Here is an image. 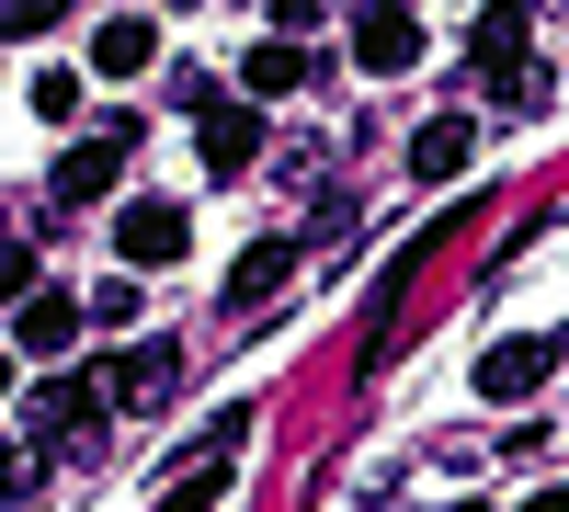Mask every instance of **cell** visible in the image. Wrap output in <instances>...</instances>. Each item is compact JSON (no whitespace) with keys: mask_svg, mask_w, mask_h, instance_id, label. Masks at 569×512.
<instances>
[{"mask_svg":"<svg viewBox=\"0 0 569 512\" xmlns=\"http://www.w3.org/2000/svg\"><path fill=\"white\" fill-rule=\"evenodd\" d=\"M114 251H126V273H171L182 251H194V217H182L171 194H137V205L114 217Z\"/></svg>","mask_w":569,"mask_h":512,"instance_id":"6da1fadb","label":"cell"},{"mask_svg":"<svg viewBox=\"0 0 569 512\" xmlns=\"http://www.w3.org/2000/svg\"><path fill=\"white\" fill-rule=\"evenodd\" d=\"M126 149H137V114L114 103V126L91 137V149H69V160H58V182H46V194H58V205H103V182L126 171Z\"/></svg>","mask_w":569,"mask_h":512,"instance_id":"7a4b0ae2","label":"cell"},{"mask_svg":"<svg viewBox=\"0 0 569 512\" xmlns=\"http://www.w3.org/2000/svg\"><path fill=\"white\" fill-rule=\"evenodd\" d=\"M171 388H182V353H171V342H126V353L103 364V399H114V410H160Z\"/></svg>","mask_w":569,"mask_h":512,"instance_id":"3957f363","label":"cell"},{"mask_svg":"<svg viewBox=\"0 0 569 512\" xmlns=\"http://www.w3.org/2000/svg\"><path fill=\"white\" fill-rule=\"evenodd\" d=\"M353 69H376V80L421 69V23L399 12V0H376V12H353Z\"/></svg>","mask_w":569,"mask_h":512,"instance_id":"277c9868","label":"cell"},{"mask_svg":"<svg viewBox=\"0 0 569 512\" xmlns=\"http://www.w3.org/2000/svg\"><path fill=\"white\" fill-rule=\"evenodd\" d=\"M194 149H206L217 182L251 171V160H262V103H206V114H194Z\"/></svg>","mask_w":569,"mask_h":512,"instance_id":"5b68a950","label":"cell"},{"mask_svg":"<svg viewBox=\"0 0 569 512\" xmlns=\"http://www.w3.org/2000/svg\"><path fill=\"white\" fill-rule=\"evenodd\" d=\"M547 364H558V342H490V353H479V399H490V410H525V399L547 388Z\"/></svg>","mask_w":569,"mask_h":512,"instance_id":"8992f818","label":"cell"},{"mask_svg":"<svg viewBox=\"0 0 569 512\" xmlns=\"http://www.w3.org/2000/svg\"><path fill=\"white\" fill-rule=\"evenodd\" d=\"M467 160H479V114H433V126L410 137V182H421V194H445Z\"/></svg>","mask_w":569,"mask_h":512,"instance_id":"52a82bcc","label":"cell"},{"mask_svg":"<svg viewBox=\"0 0 569 512\" xmlns=\"http://www.w3.org/2000/svg\"><path fill=\"white\" fill-rule=\"evenodd\" d=\"M308 80H319V58H308L297 34H262L251 58H240V91H251V103H297Z\"/></svg>","mask_w":569,"mask_h":512,"instance_id":"ba28073f","label":"cell"},{"mask_svg":"<svg viewBox=\"0 0 569 512\" xmlns=\"http://www.w3.org/2000/svg\"><path fill=\"white\" fill-rule=\"evenodd\" d=\"M80 319H91V297H58V285H34V297L12 308V342L46 364V353H69V342H80Z\"/></svg>","mask_w":569,"mask_h":512,"instance_id":"9c48e42d","label":"cell"},{"mask_svg":"<svg viewBox=\"0 0 569 512\" xmlns=\"http://www.w3.org/2000/svg\"><path fill=\"white\" fill-rule=\"evenodd\" d=\"M525 34H536V12H525V0H490V12L467 23V58H479V80H501V69H525V58H536Z\"/></svg>","mask_w":569,"mask_h":512,"instance_id":"30bf717a","label":"cell"},{"mask_svg":"<svg viewBox=\"0 0 569 512\" xmlns=\"http://www.w3.org/2000/svg\"><path fill=\"white\" fill-rule=\"evenodd\" d=\"M91 69H103V80H137V69H160V23H149V12H114L103 34H91Z\"/></svg>","mask_w":569,"mask_h":512,"instance_id":"8fae6325","label":"cell"},{"mask_svg":"<svg viewBox=\"0 0 569 512\" xmlns=\"http://www.w3.org/2000/svg\"><path fill=\"white\" fill-rule=\"evenodd\" d=\"M91 399H103V388H80V377H34V444H80Z\"/></svg>","mask_w":569,"mask_h":512,"instance_id":"7c38bea8","label":"cell"},{"mask_svg":"<svg viewBox=\"0 0 569 512\" xmlns=\"http://www.w3.org/2000/svg\"><path fill=\"white\" fill-rule=\"evenodd\" d=\"M297 273V240H262V251H240V273H228V308H273V285Z\"/></svg>","mask_w":569,"mask_h":512,"instance_id":"4fadbf2b","label":"cell"},{"mask_svg":"<svg viewBox=\"0 0 569 512\" xmlns=\"http://www.w3.org/2000/svg\"><path fill=\"white\" fill-rule=\"evenodd\" d=\"M69 23V0H0V34L12 46H34V34H58Z\"/></svg>","mask_w":569,"mask_h":512,"instance_id":"5bb4252c","label":"cell"},{"mask_svg":"<svg viewBox=\"0 0 569 512\" xmlns=\"http://www.w3.org/2000/svg\"><path fill=\"white\" fill-rule=\"evenodd\" d=\"M490 103H512V114H536V103H547V69H536V58H525V69H501V80H490Z\"/></svg>","mask_w":569,"mask_h":512,"instance_id":"9a60e30c","label":"cell"},{"mask_svg":"<svg viewBox=\"0 0 569 512\" xmlns=\"http://www.w3.org/2000/svg\"><path fill=\"white\" fill-rule=\"evenodd\" d=\"M34 114L69 126V114H80V80H69V69H34Z\"/></svg>","mask_w":569,"mask_h":512,"instance_id":"2e32d148","label":"cell"},{"mask_svg":"<svg viewBox=\"0 0 569 512\" xmlns=\"http://www.w3.org/2000/svg\"><path fill=\"white\" fill-rule=\"evenodd\" d=\"M34 479H46V444H12V455H0V501H34Z\"/></svg>","mask_w":569,"mask_h":512,"instance_id":"e0dca14e","label":"cell"},{"mask_svg":"<svg viewBox=\"0 0 569 512\" xmlns=\"http://www.w3.org/2000/svg\"><path fill=\"white\" fill-rule=\"evenodd\" d=\"M217 490H228V468H182V490H171L160 512H217Z\"/></svg>","mask_w":569,"mask_h":512,"instance_id":"ac0fdd59","label":"cell"},{"mask_svg":"<svg viewBox=\"0 0 569 512\" xmlns=\"http://www.w3.org/2000/svg\"><path fill=\"white\" fill-rule=\"evenodd\" d=\"M91 319H103V331H126V319H137V285H126V273H114V285H91Z\"/></svg>","mask_w":569,"mask_h":512,"instance_id":"d6986e66","label":"cell"},{"mask_svg":"<svg viewBox=\"0 0 569 512\" xmlns=\"http://www.w3.org/2000/svg\"><path fill=\"white\" fill-rule=\"evenodd\" d=\"M262 12H273V23H284V34H297V23H308V12H319V0H262Z\"/></svg>","mask_w":569,"mask_h":512,"instance_id":"ffe728a7","label":"cell"},{"mask_svg":"<svg viewBox=\"0 0 569 512\" xmlns=\"http://www.w3.org/2000/svg\"><path fill=\"white\" fill-rule=\"evenodd\" d=\"M525 512H569V479H547V490H536V501H525Z\"/></svg>","mask_w":569,"mask_h":512,"instance_id":"44dd1931","label":"cell"},{"mask_svg":"<svg viewBox=\"0 0 569 512\" xmlns=\"http://www.w3.org/2000/svg\"><path fill=\"white\" fill-rule=\"evenodd\" d=\"M445 512H490V501H445Z\"/></svg>","mask_w":569,"mask_h":512,"instance_id":"7402d4cb","label":"cell"},{"mask_svg":"<svg viewBox=\"0 0 569 512\" xmlns=\"http://www.w3.org/2000/svg\"><path fill=\"white\" fill-rule=\"evenodd\" d=\"M0 388H12V364H0Z\"/></svg>","mask_w":569,"mask_h":512,"instance_id":"603a6c76","label":"cell"}]
</instances>
